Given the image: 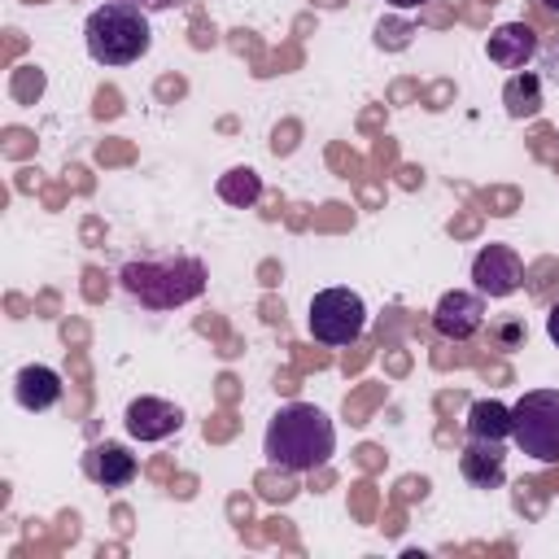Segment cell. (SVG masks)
Segmentation results:
<instances>
[{
  "label": "cell",
  "mask_w": 559,
  "mask_h": 559,
  "mask_svg": "<svg viewBox=\"0 0 559 559\" xmlns=\"http://www.w3.org/2000/svg\"><path fill=\"white\" fill-rule=\"evenodd\" d=\"M336 450V428L314 402H288L271 415L262 454L284 472H319Z\"/></svg>",
  "instance_id": "cell-1"
},
{
  "label": "cell",
  "mask_w": 559,
  "mask_h": 559,
  "mask_svg": "<svg viewBox=\"0 0 559 559\" xmlns=\"http://www.w3.org/2000/svg\"><path fill=\"white\" fill-rule=\"evenodd\" d=\"M122 288L148 310H175L205 293V262L175 253V258H135L122 266Z\"/></svg>",
  "instance_id": "cell-2"
},
{
  "label": "cell",
  "mask_w": 559,
  "mask_h": 559,
  "mask_svg": "<svg viewBox=\"0 0 559 559\" xmlns=\"http://www.w3.org/2000/svg\"><path fill=\"white\" fill-rule=\"evenodd\" d=\"M83 39H87V57L96 66H131L148 52L153 26H148V13L140 4L105 0L100 9H92L87 26H83Z\"/></svg>",
  "instance_id": "cell-3"
},
{
  "label": "cell",
  "mask_w": 559,
  "mask_h": 559,
  "mask_svg": "<svg viewBox=\"0 0 559 559\" xmlns=\"http://www.w3.org/2000/svg\"><path fill=\"white\" fill-rule=\"evenodd\" d=\"M511 441L537 463H559V389H528L511 406Z\"/></svg>",
  "instance_id": "cell-4"
},
{
  "label": "cell",
  "mask_w": 559,
  "mask_h": 559,
  "mask_svg": "<svg viewBox=\"0 0 559 559\" xmlns=\"http://www.w3.org/2000/svg\"><path fill=\"white\" fill-rule=\"evenodd\" d=\"M310 336L319 345H354L367 328V306L354 288H323L310 297Z\"/></svg>",
  "instance_id": "cell-5"
},
{
  "label": "cell",
  "mask_w": 559,
  "mask_h": 559,
  "mask_svg": "<svg viewBox=\"0 0 559 559\" xmlns=\"http://www.w3.org/2000/svg\"><path fill=\"white\" fill-rule=\"evenodd\" d=\"M472 280L480 297H511L524 284V262L511 245H485L472 258Z\"/></svg>",
  "instance_id": "cell-6"
},
{
  "label": "cell",
  "mask_w": 559,
  "mask_h": 559,
  "mask_svg": "<svg viewBox=\"0 0 559 559\" xmlns=\"http://www.w3.org/2000/svg\"><path fill=\"white\" fill-rule=\"evenodd\" d=\"M485 323V297L480 293H463V288H450L441 293V301L432 306V328L437 336L445 341H467L476 336Z\"/></svg>",
  "instance_id": "cell-7"
},
{
  "label": "cell",
  "mask_w": 559,
  "mask_h": 559,
  "mask_svg": "<svg viewBox=\"0 0 559 559\" xmlns=\"http://www.w3.org/2000/svg\"><path fill=\"white\" fill-rule=\"evenodd\" d=\"M122 424H127V432L135 441H166V437H175L183 428V411L175 402H166V397H148L144 393V397L127 402Z\"/></svg>",
  "instance_id": "cell-8"
},
{
  "label": "cell",
  "mask_w": 559,
  "mask_h": 559,
  "mask_svg": "<svg viewBox=\"0 0 559 559\" xmlns=\"http://www.w3.org/2000/svg\"><path fill=\"white\" fill-rule=\"evenodd\" d=\"M489 61L498 70H524L533 57H537V35L528 22H502L489 31V44H485Z\"/></svg>",
  "instance_id": "cell-9"
},
{
  "label": "cell",
  "mask_w": 559,
  "mask_h": 559,
  "mask_svg": "<svg viewBox=\"0 0 559 559\" xmlns=\"http://www.w3.org/2000/svg\"><path fill=\"white\" fill-rule=\"evenodd\" d=\"M459 472H463V480L476 485V489H498L502 476H507L502 441H480V437H472V441L463 445V454H459Z\"/></svg>",
  "instance_id": "cell-10"
},
{
  "label": "cell",
  "mask_w": 559,
  "mask_h": 559,
  "mask_svg": "<svg viewBox=\"0 0 559 559\" xmlns=\"http://www.w3.org/2000/svg\"><path fill=\"white\" fill-rule=\"evenodd\" d=\"M61 389H66L61 376L52 367H44V362H26L17 371V380H13V397H17L22 411H48V406H57L61 402Z\"/></svg>",
  "instance_id": "cell-11"
},
{
  "label": "cell",
  "mask_w": 559,
  "mask_h": 559,
  "mask_svg": "<svg viewBox=\"0 0 559 559\" xmlns=\"http://www.w3.org/2000/svg\"><path fill=\"white\" fill-rule=\"evenodd\" d=\"M87 472H92L96 485L122 489V485L135 480V454H127V445H118V441H105L87 454Z\"/></svg>",
  "instance_id": "cell-12"
},
{
  "label": "cell",
  "mask_w": 559,
  "mask_h": 559,
  "mask_svg": "<svg viewBox=\"0 0 559 559\" xmlns=\"http://www.w3.org/2000/svg\"><path fill=\"white\" fill-rule=\"evenodd\" d=\"M467 437L507 441L511 437V406H502L498 397H476L467 406Z\"/></svg>",
  "instance_id": "cell-13"
},
{
  "label": "cell",
  "mask_w": 559,
  "mask_h": 559,
  "mask_svg": "<svg viewBox=\"0 0 559 559\" xmlns=\"http://www.w3.org/2000/svg\"><path fill=\"white\" fill-rule=\"evenodd\" d=\"M502 105L511 118H533L542 109V79L533 70H515L502 87Z\"/></svg>",
  "instance_id": "cell-14"
},
{
  "label": "cell",
  "mask_w": 559,
  "mask_h": 559,
  "mask_svg": "<svg viewBox=\"0 0 559 559\" xmlns=\"http://www.w3.org/2000/svg\"><path fill=\"white\" fill-rule=\"evenodd\" d=\"M218 197L227 201V205H253L258 197H262V175L253 170V166H236V170H227V175H218Z\"/></svg>",
  "instance_id": "cell-15"
},
{
  "label": "cell",
  "mask_w": 559,
  "mask_h": 559,
  "mask_svg": "<svg viewBox=\"0 0 559 559\" xmlns=\"http://www.w3.org/2000/svg\"><path fill=\"white\" fill-rule=\"evenodd\" d=\"M546 336L559 345V301H555V306H550V314H546Z\"/></svg>",
  "instance_id": "cell-16"
},
{
  "label": "cell",
  "mask_w": 559,
  "mask_h": 559,
  "mask_svg": "<svg viewBox=\"0 0 559 559\" xmlns=\"http://www.w3.org/2000/svg\"><path fill=\"white\" fill-rule=\"evenodd\" d=\"M498 336H502V345H515V341H520V323H507V328H498Z\"/></svg>",
  "instance_id": "cell-17"
},
{
  "label": "cell",
  "mask_w": 559,
  "mask_h": 559,
  "mask_svg": "<svg viewBox=\"0 0 559 559\" xmlns=\"http://www.w3.org/2000/svg\"><path fill=\"white\" fill-rule=\"evenodd\" d=\"M393 9H419V4H428V0H389Z\"/></svg>",
  "instance_id": "cell-18"
},
{
  "label": "cell",
  "mask_w": 559,
  "mask_h": 559,
  "mask_svg": "<svg viewBox=\"0 0 559 559\" xmlns=\"http://www.w3.org/2000/svg\"><path fill=\"white\" fill-rule=\"evenodd\" d=\"M131 4H140V9H157V4H170V0H131Z\"/></svg>",
  "instance_id": "cell-19"
},
{
  "label": "cell",
  "mask_w": 559,
  "mask_h": 559,
  "mask_svg": "<svg viewBox=\"0 0 559 559\" xmlns=\"http://www.w3.org/2000/svg\"><path fill=\"white\" fill-rule=\"evenodd\" d=\"M542 4H550V9H559V0H542Z\"/></svg>",
  "instance_id": "cell-20"
}]
</instances>
